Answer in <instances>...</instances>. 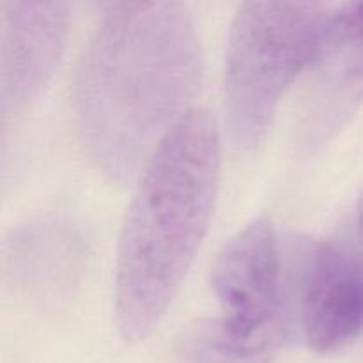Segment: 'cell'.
<instances>
[{"label": "cell", "mask_w": 363, "mask_h": 363, "mask_svg": "<svg viewBox=\"0 0 363 363\" xmlns=\"http://www.w3.org/2000/svg\"><path fill=\"white\" fill-rule=\"evenodd\" d=\"M220 318H209L220 339L245 354L273 363L284 339L282 269L275 230L252 222L223 247L211 269Z\"/></svg>", "instance_id": "cell-4"}, {"label": "cell", "mask_w": 363, "mask_h": 363, "mask_svg": "<svg viewBox=\"0 0 363 363\" xmlns=\"http://www.w3.org/2000/svg\"><path fill=\"white\" fill-rule=\"evenodd\" d=\"M298 106V147L315 155L363 105V2L330 14L307 64Z\"/></svg>", "instance_id": "cell-5"}, {"label": "cell", "mask_w": 363, "mask_h": 363, "mask_svg": "<svg viewBox=\"0 0 363 363\" xmlns=\"http://www.w3.org/2000/svg\"><path fill=\"white\" fill-rule=\"evenodd\" d=\"M202 77L194 18L181 2H113L73 87L78 137L108 179H130L186 116Z\"/></svg>", "instance_id": "cell-1"}, {"label": "cell", "mask_w": 363, "mask_h": 363, "mask_svg": "<svg viewBox=\"0 0 363 363\" xmlns=\"http://www.w3.org/2000/svg\"><path fill=\"white\" fill-rule=\"evenodd\" d=\"M2 112L23 110L59 66L67 35V4L11 0L2 4Z\"/></svg>", "instance_id": "cell-7"}, {"label": "cell", "mask_w": 363, "mask_h": 363, "mask_svg": "<svg viewBox=\"0 0 363 363\" xmlns=\"http://www.w3.org/2000/svg\"><path fill=\"white\" fill-rule=\"evenodd\" d=\"M330 7L321 2H245L225 55L230 137L252 149L264 138L287 87L311 62Z\"/></svg>", "instance_id": "cell-3"}, {"label": "cell", "mask_w": 363, "mask_h": 363, "mask_svg": "<svg viewBox=\"0 0 363 363\" xmlns=\"http://www.w3.org/2000/svg\"><path fill=\"white\" fill-rule=\"evenodd\" d=\"M220 135L206 110H190L163 138L133 195L117 250L116 315L126 342L158 326L211 220Z\"/></svg>", "instance_id": "cell-2"}, {"label": "cell", "mask_w": 363, "mask_h": 363, "mask_svg": "<svg viewBox=\"0 0 363 363\" xmlns=\"http://www.w3.org/2000/svg\"><path fill=\"white\" fill-rule=\"evenodd\" d=\"M301 326L315 353H332L363 332V241L358 234L326 240L311 252Z\"/></svg>", "instance_id": "cell-6"}]
</instances>
